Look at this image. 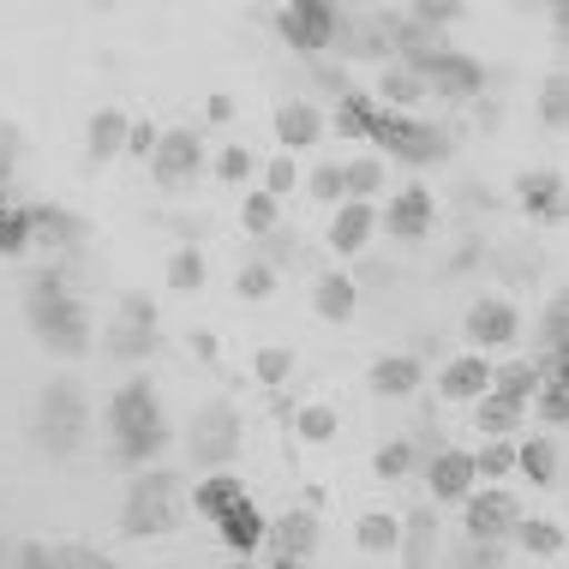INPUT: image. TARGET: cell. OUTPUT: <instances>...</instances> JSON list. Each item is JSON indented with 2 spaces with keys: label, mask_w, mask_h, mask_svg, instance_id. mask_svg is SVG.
Listing matches in <instances>:
<instances>
[{
  "label": "cell",
  "mask_w": 569,
  "mask_h": 569,
  "mask_svg": "<svg viewBox=\"0 0 569 569\" xmlns=\"http://www.w3.org/2000/svg\"><path fill=\"white\" fill-rule=\"evenodd\" d=\"M168 282H174L180 295H192V288H204V252H198V246H180V252L168 258Z\"/></svg>",
  "instance_id": "34"
},
{
  "label": "cell",
  "mask_w": 569,
  "mask_h": 569,
  "mask_svg": "<svg viewBox=\"0 0 569 569\" xmlns=\"http://www.w3.org/2000/svg\"><path fill=\"white\" fill-rule=\"evenodd\" d=\"M24 228H30V240H49V246H72L84 234V222L60 204H24Z\"/></svg>",
  "instance_id": "18"
},
{
  "label": "cell",
  "mask_w": 569,
  "mask_h": 569,
  "mask_svg": "<svg viewBox=\"0 0 569 569\" xmlns=\"http://www.w3.org/2000/svg\"><path fill=\"white\" fill-rule=\"evenodd\" d=\"M432 540H438V510H413L408 521H402V558H408V569H432Z\"/></svg>",
  "instance_id": "23"
},
{
  "label": "cell",
  "mask_w": 569,
  "mask_h": 569,
  "mask_svg": "<svg viewBox=\"0 0 569 569\" xmlns=\"http://www.w3.org/2000/svg\"><path fill=\"white\" fill-rule=\"evenodd\" d=\"M521 204H528L533 217L558 222L563 217V180L558 174H521Z\"/></svg>",
  "instance_id": "26"
},
{
  "label": "cell",
  "mask_w": 569,
  "mask_h": 569,
  "mask_svg": "<svg viewBox=\"0 0 569 569\" xmlns=\"http://www.w3.org/2000/svg\"><path fill=\"white\" fill-rule=\"evenodd\" d=\"M192 498H198V510L222 528V540H228L234 558H252V551L264 546V516H258V503L246 498V486L234 480V473H210V480H198Z\"/></svg>",
  "instance_id": "4"
},
{
  "label": "cell",
  "mask_w": 569,
  "mask_h": 569,
  "mask_svg": "<svg viewBox=\"0 0 569 569\" xmlns=\"http://www.w3.org/2000/svg\"><path fill=\"white\" fill-rule=\"evenodd\" d=\"M102 353H114V360H150V353H157V330L120 318L114 330H102Z\"/></svg>",
  "instance_id": "24"
},
{
  "label": "cell",
  "mask_w": 569,
  "mask_h": 569,
  "mask_svg": "<svg viewBox=\"0 0 569 569\" xmlns=\"http://www.w3.org/2000/svg\"><path fill=\"white\" fill-rule=\"evenodd\" d=\"M533 390H540V366H533V360L491 366V390H486V396H498V402H516V408H528V402H533Z\"/></svg>",
  "instance_id": "19"
},
{
  "label": "cell",
  "mask_w": 569,
  "mask_h": 569,
  "mask_svg": "<svg viewBox=\"0 0 569 569\" xmlns=\"http://www.w3.org/2000/svg\"><path fill=\"white\" fill-rule=\"evenodd\" d=\"M30 246V228H24V210L7 204V192H0V258H19Z\"/></svg>",
  "instance_id": "35"
},
{
  "label": "cell",
  "mask_w": 569,
  "mask_h": 569,
  "mask_svg": "<svg viewBox=\"0 0 569 569\" xmlns=\"http://www.w3.org/2000/svg\"><path fill=\"white\" fill-rule=\"evenodd\" d=\"M461 336L473 342V353H486V348H510L516 336H521V318H516V306H510V300H473V306H468V325H461Z\"/></svg>",
  "instance_id": "11"
},
{
  "label": "cell",
  "mask_w": 569,
  "mask_h": 569,
  "mask_svg": "<svg viewBox=\"0 0 569 569\" xmlns=\"http://www.w3.org/2000/svg\"><path fill=\"white\" fill-rule=\"evenodd\" d=\"M533 413H540V426H563V413H569V396H563V383L558 378H540V390H533Z\"/></svg>",
  "instance_id": "38"
},
{
  "label": "cell",
  "mask_w": 569,
  "mask_h": 569,
  "mask_svg": "<svg viewBox=\"0 0 569 569\" xmlns=\"http://www.w3.org/2000/svg\"><path fill=\"white\" fill-rule=\"evenodd\" d=\"M120 318H127V325L157 330V306H150V295H127V300H120Z\"/></svg>",
  "instance_id": "47"
},
{
  "label": "cell",
  "mask_w": 569,
  "mask_h": 569,
  "mask_svg": "<svg viewBox=\"0 0 569 569\" xmlns=\"http://www.w3.org/2000/svg\"><path fill=\"white\" fill-rule=\"evenodd\" d=\"M276 138H282V150H306L325 138V114L312 109V102H282L276 109Z\"/></svg>",
  "instance_id": "17"
},
{
  "label": "cell",
  "mask_w": 569,
  "mask_h": 569,
  "mask_svg": "<svg viewBox=\"0 0 569 569\" xmlns=\"http://www.w3.org/2000/svg\"><path fill=\"white\" fill-rule=\"evenodd\" d=\"M252 264H264V270H282V264H295L300 258V240L288 234V228H270V234H252Z\"/></svg>",
  "instance_id": "31"
},
{
  "label": "cell",
  "mask_w": 569,
  "mask_h": 569,
  "mask_svg": "<svg viewBox=\"0 0 569 569\" xmlns=\"http://www.w3.org/2000/svg\"><path fill=\"white\" fill-rule=\"evenodd\" d=\"M157 127H150V120H127V157H150V150H157Z\"/></svg>",
  "instance_id": "46"
},
{
  "label": "cell",
  "mask_w": 569,
  "mask_h": 569,
  "mask_svg": "<svg viewBox=\"0 0 569 569\" xmlns=\"http://www.w3.org/2000/svg\"><path fill=\"white\" fill-rule=\"evenodd\" d=\"M372 228H378V210H372V204H353V198H342V204H336V222H330V246H336L342 258H353V252H366Z\"/></svg>",
  "instance_id": "16"
},
{
  "label": "cell",
  "mask_w": 569,
  "mask_h": 569,
  "mask_svg": "<svg viewBox=\"0 0 569 569\" xmlns=\"http://www.w3.org/2000/svg\"><path fill=\"white\" fill-rule=\"evenodd\" d=\"M300 187V168H295V157H276L270 168H264V192L270 198H282V192H295Z\"/></svg>",
  "instance_id": "45"
},
{
  "label": "cell",
  "mask_w": 569,
  "mask_h": 569,
  "mask_svg": "<svg viewBox=\"0 0 569 569\" xmlns=\"http://www.w3.org/2000/svg\"><path fill=\"white\" fill-rule=\"evenodd\" d=\"M516 468L528 473L533 486H558V473H563L558 438H528V443H516Z\"/></svg>",
  "instance_id": "20"
},
{
  "label": "cell",
  "mask_w": 569,
  "mask_h": 569,
  "mask_svg": "<svg viewBox=\"0 0 569 569\" xmlns=\"http://www.w3.org/2000/svg\"><path fill=\"white\" fill-rule=\"evenodd\" d=\"M306 192L318 198V204H342V162H325L306 174Z\"/></svg>",
  "instance_id": "40"
},
{
  "label": "cell",
  "mask_w": 569,
  "mask_h": 569,
  "mask_svg": "<svg viewBox=\"0 0 569 569\" xmlns=\"http://www.w3.org/2000/svg\"><path fill=\"white\" fill-rule=\"evenodd\" d=\"M372 192H383V162L378 157L342 162V198H353V204H372Z\"/></svg>",
  "instance_id": "28"
},
{
  "label": "cell",
  "mask_w": 569,
  "mask_h": 569,
  "mask_svg": "<svg viewBox=\"0 0 569 569\" xmlns=\"http://www.w3.org/2000/svg\"><path fill=\"white\" fill-rule=\"evenodd\" d=\"M150 174L162 187H187V180L204 174V138L198 132H162L157 150H150Z\"/></svg>",
  "instance_id": "10"
},
{
  "label": "cell",
  "mask_w": 569,
  "mask_h": 569,
  "mask_svg": "<svg viewBox=\"0 0 569 569\" xmlns=\"http://www.w3.org/2000/svg\"><path fill=\"white\" fill-rule=\"evenodd\" d=\"M516 420H521V408H516V402H498V396H480V432L503 438V432H516Z\"/></svg>",
  "instance_id": "37"
},
{
  "label": "cell",
  "mask_w": 569,
  "mask_h": 569,
  "mask_svg": "<svg viewBox=\"0 0 569 569\" xmlns=\"http://www.w3.org/2000/svg\"><path fill=\"white\" fill-rule=\"evenodd\" d=\"M228 569H252V558H234V563H228Z\"/></svg>",
  "instance_id": "53"
},
{
  "label": "cell",
  "mask_w": 569,
  "mask_h": 569,
  "mask_svg": "<svg viewBox=\"0 0 569 569\" xmlns=\"http://www.w3.org/2000/svg\"><path fill=\"white\" fill-rule=\"evenodd\" d=\"M312 306H318V318H330V325H348L353 306H360V288H353L348 276H318V282H312Z\"/></svg>",
  "instance_id": "21"
},
{
  "label": "cell",
  "mask_w": 569,
  "mask_h": 569,
  "mask_svg": "<svg viewBox=\"0 0 569 569\" xmlns=\"http://www.w3.org/2000/svg\"><path fill=\"white\" fill-rule=\"evenodd\" d=\"M109 432H114V456L127 468H150V456L168 443V426H162V402L150 390V378H127L109 402Z\"/></svg>",
  "instance_id": "3"
},
{
  "label": "cell",
  "mask_w": 569,
  "mask_h": 569,
  "mask_svg": "<svg viewBox=\"0 0 569 569\" xmlns=\"http://www.w3.org/2000/svg\"><path fill=\"white\" fill-rule=\"evenodd\" d=\"M461 521H468V540L503 546L521 521V503L503 486H486V491H468V498H461Z\"/></svg>",
  "instance_id": "8"
},
{
  "label": "cell",
  "mask_w": 569,
  "mask_h": 569,
  "mask_svg": "<svg viewBox=\"0 0 569 569\" xmlns=\"http://www.w3.org/2000/svg\"><path fill=\"white\" fill-rule=\"evenodd\" d=\"M174 516H180V473H168V468L138 473L127 491V510H120V528L132 540H144V533H168Z\"/></svg>",
  "instance_id": "6"
},
{
  "label": "cell",
  "mask_w": 569,
  "mask_h": 569,
  "mask_svg": "<svg viewBox=\"0 0 569 569\" xmlns=\"http://www.w3.org/2000/svg\"><path fill=\"white\" fill-rule=\"evenodd\" d=\"M240 222H246V234H270V228H276V198L270 192H246Z\"/></svg>",
  "instance_id": "41"
},
{
  "label": "cell",
  "mask_w": 569,
  "mask_h": 569,
  "mask_svg": "<svg viewBox=\"0 0 569 569\" xmlns=\"http://www.w3.org/2000/svg\"><path fill=\"white\" fill-rule=\"evenodd\" d=\"M372 396H413L420 390V360L413 353H390V360H378L372 366Z\"/></svg>",
  "instance_id": "22"
},
{
  "label": "cell",
  "mask_w": 569,
  "mask_h": 569,
  "mask_svg": "<svg viewBox=\"0 0 569 569\" xmlns=\"http://www.w3.org/2000/svg\"><path fill=\"white\" fill-rule=\"evenodd\" d=\"M12 162H19V132H0V192H7V174H12Z\"/></svg>",
  "instance_id": "50"
},
{
  "label": "cell",
  "mask_w": 569,
  "mask_h": 569,
  "mask_svg": "<svg viewBox=\"0 0 569 569\" xmlns=\"http://www.w3.org/2000/svg\"><path fill=\"white\" fill-rule=\"evenodd\" d=\"M252 372L270 383V390H282L288 378H295V348H258V360H252Z\"/></svg>",
  "instance_id": "36"
},
{
  "label": "cell",
  "mask_w": 569,
  "mask_h": 569,
  "mask_svg": "<svg viewBox=\"0 0 569 569\" xmlns=\"http://www.w3.org/2000/svg\"><path fill=\"white\" fill-rule=\"evenodd\" d=\"M408 468H413V450H408V438L383 443V450L372 456V473H378V480H402Z\"/></svg>",
  "instance_id": "39"
},
{
  "label": "cell",
  "mask_w": 569,
  "mask_h": 569,
  "mask_svg": "<svg viewBox=\"0 0 569 569\" xmlns=\"http://www.w3.org/2000/svg\"><path fill=\"white\" fill-rule=\"evenodd\" d=\"M264 540L276 546V558L306 563V558H312V546H318V516H312V510H288V516H276V521H264Z\"/></svg>",
  "instance_id": "15"
},
{
  "label": "cell",
  "mask_w": 569,
  "mask_h": 569,
  "mask_svg": "<svg viewBox=\"0 0 569 569\" xmlns=\"http://www.w3.org/2000/svg\"><path fill=\"white\" fill-rule=\"evenodd\" d=\"M336 127H342L348 138H372V144H383L396 162H408V168H432V162L450 157V132L426 127V120H408V114L378 109L366 90H348V97H342Z\"/></svg>",
  "instance_id": "1"
},
{
  "label": "cell",
  "mask_w": 569,
  "mask_h": 569,
  "mask_svg": "<svg viewBox=\"0 0 569 569\" xmlns=\"http://www.w3.org/2000/svg\"><path fill=\"white\" fill-rule=\"evenodd\" d=\"M90 162H109V157H120L127 150V114L120 109H102L97 120H90Z\"/></svg>",
  "instance_id": "25"
},
{
  "label": "cell",
  "mask_w": 569,
  "mask_h": 569,
  "mask_svg": "<svg viewBox=\"0 0 569 569\" xmlns=\"http://www.w3.org/2000/svg\"><path fill=\"white\" fill-rule=\"evenodd\" d=\"M187 443H192V461H198V468H210V473L234 468V461H240V443H246L234 402H204V408H198Z\"/></svg>",
  "instance_id": "7"
},
{
  "label": "cell",
  "mask_w": 569,
  "mask_h": 569,
  "mask_svg": "<svg viewBox=\"0 0 569 569\" xmlns=\"http://www.w3.org/2000/svg\"><path fill=\"white\" fill-rule=\"evenodd\" d=\"M30 330H37V342L60 353V360H79V353H90V318H84V306L72 300V288H67V276L60 270H42V276H30Z\"/></svg>",
  "instance_id": "2"
},
{
  "label": "cell",
  "mask_w": 569,
  "mask_h": 569,
  "mask_svg": "<svg viewBox=\"0 0 569 569\" xmlns=\"http://www.w3.org/2000/svg\"><path fill=\"white\" fill-rule=\"evenodd\" d=\"M450 19H461V7H432V0H426V7H413V24H420V30H438V24H450Z\"/></svg>",
  "instance_id": "49"
},
{
  "label": "cell",
  "mask_w": 569,
  "mask_h": 569,
  "mask_svg": "<svg viewBox=\"0 0 569 569\" xmlns=\"http://www.w3.org/2000/svg\"><path fill=\"white\" fill-rule=\"evenodd\" d=\"M516 540L533 551V558H558L563 551V528L558 521H546V516H521L516 521Z\"/></svg>",
  "instance_id": "29"
},
{
  "label": "cell",
  "mask_w": 569,
  "mask_h": 569,
  "mask_svg": "<svg viewBox=\"0 0 569 569\" xmlns=\"http://www.w3.org/2000/svg\"><path fill=\"white\" fill-rule=\"evenodd\" d=\"M450 569H503V546H491V540H468L456 551V563Z\"/></svg>",
  "instance_id": "43"
},
{
  "label": "cell",
  "mask_w": 569,
  "mask_h": 569,
  "mask_svg": "<svg viewBox=\"0 0 569 569\" xmlns=\"http://www.w3.org/2000/svg\"><path fill=\"white\" fill-rule=\"evenodd\" d=\"M486 390H491V360H486V353H456V360L438 372V396H443V402H480Z\"/></svg>",
  "instance_id": "14"
},
{
  "label": "cell",
  "mask_w": 569,
  "mask_h": 569,
  "mask_svg": "<svg viewBox=\"0 0 569 569\" xmlns=\"http://www.w3.org/2000/svg\"><path fill=\"white\" fill-rule=\"evenodd\" d=\"M540 109H546V127H563V79H558V72L546 79V97H540Z\"/></svg>",
  "instance_id": "48"
},
{
  "label": "cell",
  "mask_w": 569,
  "mask_h": 569,
  "mask_svg": "<svg viewBox=\"0 0 569 569\" xmlns=\"http://www.w3.org/2000/svg\"><path fill=\"white\" fill-rule=\"evenodd\" d=\"M37 443L49 456H72L84 443V426H90V408H84V390L72 378H54L49 390L37 396Z\"/></svg>",
  "instance_id": "5"
},
{
  "label": "cell",
  "mask_w": 569,
  "mask_h": 569,
  "mask_svg": "<svg viewBox=\"0 0 569 569\" xmlns=\"http://www.w3.org/2000/svg\"><path fill=\"white\" fill-rule=\"evenodd\" d=\"M426 486H432V498H438V503H461L473 486H480V480H473V456H468V450H450V443H443V450L426 461Z\"/></svg>",
  "instance_id": "13"
},
{
  "label": "cell",
  "mask_w": 569,
  "mask_h": 569,
  "mask_svg": "<svg viewBox=\"0 0 569 569\" xmlns=\"http://www.w3.org/2000/svg\"><path fill=\"white\" fill-rule=\"evenodd\" d=\"M217 174L228 180V187H240V180H252L258 174V162H252V150L246 144H228L222 157H217Z\"/></svg>",
  "instance_id": "42"
},
{
  "label": "cell",
  "mask_w": 569,
  "mask_h": 569,
  "mask_svg": "<svg viewBox=\"0 0 569 569\" xmlns=\"http://www.w3.org/2000/svg\"><path fill=\"white\" fill-rule=\"evenodd\" d=\"M276 569H300V563H288V558H276Z\"/></svg>",
  "instance_id": "54"
},
{
  "label": "cell",
  "mask_w": 569,
  "mask_h": 569,
  "mask_svg": "<svg viewBox=\"0 0 569 569\" xmlns=\"http://www.w3.org/2000/svg\"><path fill=\"white\" fill-rule=\"evenodd\" d=\"M503 473H516V443H503V438H491L480 456H473V480H486V486H498Z\"/></svg>",
  "instance_id": "33"
},
{
  "label": "cell",
  "mask_w": 569,
  "mask_h": 569,
  "mask_svg": "<svg viewBox=\"0 0 569 569\" xmlns=\"http://www.w3.org/2000/svg\"><path fill=\"white\" fill-rule=\"evenodd\" d=\"M353 540H360V551H372V558H390V551L402 546V521H396V516H383V510H372V516H360Z\"/></svg>",
  "instance_id": "27"
},
{
  "label": "cell",
  "mask_w": 569,
  "mask_h": 569,
  "mask_svg": "<svg viewBox=\"0 0 569 569\" xmlns=\"http://www.w3.org/2000/svg\"><path fill=\"white\" fill-rule=\"evenodd\" d=\"M276 24H282V37L295 42L300 54H318V49H330V42L342 37V12L325 7V0H300V7H282V12H276Z\"/></svg>",
  "instance_id": "9"
},
{
  "label": "cell",
  "mask_w": 569,
  "mask_h": 569,
  "mask_svg": "<svg viewBox=\"0 0 569 569\" xmlns=\"http://www.w3.org/2000/svg\"><path fill=\"white\" fill-rule=\"evenodd\" d=\"M336 426H342V413H336L330 402H306V408H295V432H300L306 443H330Z\"/></svg>",
  "instance_id": "30"
},
{
  "label": "cell",
  "mask_w": 569,
  "mask_h": 569,
  "mask_svg": "<svg viewBox=\"0 0 569 569\" xmlns=\"http://www.w3.org/2000/svg\"><path fill=\"white\" fill-rule=\"evenodd\" d=\"M312 79H318V84H330L336 97H348V72H336V67H325V60H312Z\"/></svg>",
  "instance_id": "51"
},
{
  "label": "cell",
  "mask_w": 569,
  "mask_h": 569,
  "mask_svg": "<svg viewBox=\"0 0 569 569\" xmlns=\"http://www.w3.org/2000/svg\"><path fill=\"white\" fill-rule=\"evenodd\" d=\"M240 300H270L276 295V270H264V264H240Z\"/></svg>",
  "instance_id": "44"
},
{
  "label": "cell",
  "mask_w": 569,
  "mask_h": 569,
  "mask_svg": "<svg viewBox=\"0 0 569 569\" xmlns=\"http://www.w3.org/2000/svg\"><path fill=\"white\" fill-rule=\"evenodd\" d=\"M432 217H438V204H432V192L426 187H402L390 198V210H383V228H390L396 240H426L432 234Z\"/></svg>",
  "instance_id": "12"
},
{
  "label": "cell",
  "mask_w": 569,
  "mask_h": 569,
  "mask_svg": "<svg viewBox=\"0 0 569 569\" xmlns=\"http://www.w3.org/2000/svg\"><path fill=\"white\" fill-rule=\"evenodd\" d=\"M192 353L198 360H217V336H192Z\"/></svg>",
  "instance_id": "52"
},
{
  "label": "cell",
  "mask_w": 569,
  "mask_h": 569,
  "mask_svg": "<svg viewBox=\"0 0 569 569\" xmlns=\"http://www.w3.org/2000/svg\"><path fill=\"white\" fill-rule=\"evenodd\" d=\"M420 97H426V84L413 79V72H402V67H383V102H378V109L402 114V109H413Z\"/></svg>",
  "instance_id": "32"
}]
</instances>
